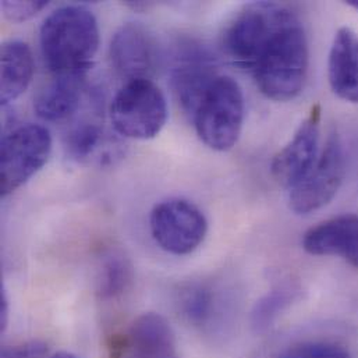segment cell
<instances>
[{
  "instance_id": "obj_1",
  "label": "cell",
  "mask_w": 358,
  "mask_h": 358,
  "mask_svg": "<svg viewBox=\"0 0 358 358\" xmlns=\"http://www.w3.org/2000/svg\"><path fill=\"white\" fill-rule=\"evenodd\" d=\"M39 45L46 67L55 76L84 74L99 48L95 15L83 6H64L42 22Z\"/></svg>"
},
{
  "instance_id": "obj_2",
  "label": "cell",
  "mask_w": 358,
  "mask_h": 358,
  "mask_svg": "<svg viewBox=\"0 0 358 358\" xmlns=\"http://www.w3.org/2000/svg\"><path fill=\"white\" fill-rule=\"evenodd\" d=\"M308 62L307 35L293 13L272 35L251 73L257 87L268 99L289 102L304 88Z\"/></svg>"
},
{
  "instance_id": "obj_3",
  "label": "cell",
  "mask_w": 358,
  "mask_h": 358,
  "mask_svg": "<svg viewBox=\"0 0 358 358\" xmlns=\"http://www.w3.org/2000/svg\"><path fill=\"white\" fill-rule=\"evenodd\" d=\"M244 112V94L238 83L219 76L192 117L199 140L217 152L231 150L240 138Z\"/></svg>"
},
{
  "instance_id": "obj_4",
  "label": "cell",
  "mask_w": 358,
  "mask_h": 358,
  "mask_svg": "<svg viewBox=\"0 0 358 358\" xmlns=\"http://www.w3.org/2000/svg\"><path fill=\"white\" fill-rule=\"evenodd\" d=\"M110 120L124 138L152 140L168 122L166 96L152 80L126 81L112 101Z\"/></svg>"
},
{
  "instance_id": "obj_5",
  "label": "cell",
  "mask_w": 358,
  "mask_h": 358,
  "mask_svg": "<svg viewBox=\"0 0 358 358\" xmlns=\"http://www.w3.org/2000/svg\"><path fill=\"white\" fill-rule=\"evenodd\" d=\"M293 14L276 3H252L240 10L222 35L224 55L238 67L252 71L278 28Z\"/></svg>"
},
{
  "instance_id": "obj_6",
  "label": "cell",
  "mask_w": 358,
  "mask_h": 358,
  "mask_svg": "<svg viewBox=\"0 0 358 358\" xmlns=\"http://www.w3.org/2000/svg\"><path fill=\"white\" fill-rule=\"evenodd\" d=\"M50 152L52 136L41 124L27 123L6 134L0 150V195L7 196L35 176Z\"/></svg>"
},
{
  "instance_id": "obj_7",
  "label": "cell",
  "mask_w": 358,
  "mask_h": 358,
  "mask_svg": "<svg viewBox=\"0 0 358 358\" xmlns=\"http://www.w3.org/2000/svg\"><path fill=\"white\" fill-rule=\"evenodd\" d=\"M150 227L162 250L173 255H188L205 240L208 220L194 202L171 198L155 205L150 216Z\"/></svg>"
},
{
  "instance_id": "obj_8",
  "label": "cell",
  "mask_w": 358,
  "mask_h": 358,
  "mask_svg": "<svg viewBox=\"0 0 358 358\" xmlns=\"http://www.w3.org/2000/svg\"><path fill=\"white\" fill-rule=\"evenodd\" d=\"M346 175V157L342 140L334 131L306 179L290 189V209L308 215L328 205L338 194Z\"/></svg>"
},
{
  "instance_id": "obj_9",
  "label": "cell",
  "mask_w": 358,
  "mask_h": 358,
  "mask_svg": "<svg viewBox=\"0 0 358 358\" xmlns=\"http://www.w3.org/2000/svg\"><path fill=\"white\" fill-rule=\"evenodd\" d=\"M217 78V62L212 52L196 41H180L173 56L171 83L185 115L194 117L205 94Z\"/></svg>"
},
{
  "instance_id": "obj_10",
  "label": "cell",
  "mask_w": 358,
  "mask_h": 358,
  "mask_svg": "<svg viewBox=\"0 0 358 358\" xmlns=\"http://www.w3.org/2000/svg\"><path fill=\"white\" fill-rule=\"evenodd\" d=\"M109 59L115 71L127 81L151 80L161 62L159 45L143 24L127 22L113 35Z\"/></svg>"
},
{
  "instance_id": "obj_11",
  "label": "cell",
  "mask_w": 358,
  "mask_h": 358,
  "mask_svg": "<svg viewBox=\"0 0 358 358\" xmlns=\"http://www.w3.org/2000/svg\"><path fill=\"white\" fill-rule=\"evenodd\" d=\"M320 126L321 106L315 105L292 141L273 157L271 172L280 185L292 189L306 179L314 168L318 159Z\"/></svg>"
},
{
  "instance_id": "obj_12",
  "label": "cell",
  "mask_w": 358,
  "mask_h": 358,
  "mask_svg": "<svg viewBox=\"0 0 358 358\" xmlns=\"http://www.w3.org/2000/svg\"><path fill=\"white\" fill-rule=\"evenodd\" d=\"M303 248L311 255L341 257L358 269V215L345 213L306 231Z\"/></svg>"
},
{
  "instance_id": "obj_13",
  "label": "cell",
  "mask_w": 358,
  "mask_h": 358,
  "mask_svg": "<svg viewBox=\"0 0 358 358\" xmlns=\"http://www.w3.org/2000/svg\"><path fill=\"white\" fill-rule=\"evenodd\" d=\"M328 78L341 99L358 103V34L349 28L338 29L329 52Z\"/></svg>"
},
{
  "instance_id": "obj_14",
  "label": "cell",
  "mask_w": 358,
  "mask_h": 358,
  "mask_svg": "<svg viewBox=\"0 0 358 358\" xmlns=\"http://www.w3.org/2000/svg\"><path fill=\"white\" fill-rule=\"evenodd\" d=\"M85 74L56 76L53 81L38 92L34 103L36 115L45 122L70 119L80 109Z\"/></svg>"
},
{
  "instance_id": "obj_15",
  "label": "cell",
  "mask_w": 358,
  "mask_h": 358,
  "mask_svg": "<svg viewBox=\"0 0 358 358\" xmlns=\"http://www.w3.org/2000/svg\"><path fill=\"white\" fill-rule=\"evenodd\" d=\"M129 343L134 358H180L171 324L155 313L143 314L134 321Z\"/></svg>"
},
{
  "instance_id": "obj_16",
  "label": "cell",
  "mask_w": 358,
  "mask_h": 358,
  "mask_svg": "<svg viewBox=\"0 0 358 358\" xmlns=\"http://www.w3.org/2000/svg\"><path fill=\"white\" fill-rule=\"evenodd\" d=\"M0 101L6 106L18 99L34 76V57L29 46L18 39L7 41L0 50Z\"/></svg>"
},
{
  "instance_id": "obj_17",
  "label": "cell",
  "mask_w": 358,
  "mask_h": 358,
  "mask_svg": "<svg viewBox=\"0 0 358 358\" xmlns=\"http://www.w3.org/2000/svg\"><path fill=\"white\" fill-rule=\"evenodd\" d=\"M112 147L103 127L91 120H84L71 127L66 137V148L69 155L81 164H90L91 161H102L110 158L108 155Z\"/></svg>"
},
{
  "instance_id": "obj_18",
  "label": "cell",
  "mask_w": 358,
  "mask_h": 358,
  "mask_svg": "<svg viewBox=\"0 0 358 358\" xmlns=\"http://www.w3.org/2000/svg\"><path fill=\"white\" fill-rule=\"evenodd\" d=\"M133 282V266L122 252L110 251L102 257L96 293L102 300H110L122 296Z\"/></svg>"
},
{
  "instance_id": "obj_19",
  "label": "cell",
  "mask_w": 358,
  "mask_h": 358,
  "mask_svg": "<svg viewBox=\"0 0 358 358\" xmlns=\"http://www.w3.org/2000/svg\"><path fill=\"white\" fill-rule=\"evenodd\" d=\"M213 297L205 286L194 285L182 290L180 297V307L184 315L194 324H203L212 311Z\"/></svg>"
},
{
  "instance_id": "obj_20",
  "label": "cell",
  "mask_w": 358,
  "mask_h": 358,
  "mask_svg": "<svg viewBox=\"0 0 358 358\" xmlns=\"http://www.w3.org/2000/svg\"><path fill=\"white\" fill-rule=\"evenodd\" d=\"M48 6L45 0H29V1H1L0 7L3 15L11 22H24L35 17L39 11H42Z\"/></svg>"
},
{
  "instance_id": "obj_21",
  "label": "cell",
  "mask_w": 358,
  "mask_h": 358,
  "mask_svg": "<svg viewBox=\"0 0 358 358\" xmlns=\"http://www.w3.org/2000/svg\"><path fill=\"white\" fill-rule=\"evenodd\" d=\"M297 358H352L349 350L338 343L315 342L297 348L293 353Z\"/></svg>"
},
{
  "instance_id": "obj_22",
  "label": "cell",
  "mask_w": 358,
  "mask_h": 358,
  "mask_svg": "<svg viewBox=\"0 0 358 358\" xmlns=\"http://www.w3.org/2000/svg\"><path fill=\"white\" fill-rule=\"evenodd\" d=\"M46 346L41 342H29L18 346H7L1 350V358H45Z\"/></svg>"
},
{
  "instance_id": "obj_23",
  "label": "cell",
  "mask_w": 358,
  "mask_h": 358,
  "mask_svg": "<svg viewBox=\"0 0 358 358\" xmlns=\"http://www.w3.org/2000/svg\"><path fill=\"white\" fill-rule=\"evenodd\" d=\"M287 294L286 292H280V293H273L271 296H268L265 300H262L258 307H257V313L255 317L258 318V321H266L268 317H272L273 313L282 307L286 301H287Z\"/></svg>"
},
{
  "instance_id": "obj_24",
  "label": "cell",
  "mask_w": 358,
  "mask_h": 358,
  "mask_svg": "<svg viewBox=\"0 0 358 358\" xmlns=\"http://www.w3.org/2000/svg\"><path fill=\"white\" fill-rule=\"evenodd\" d=\"M8 299L6 294V290L1 289V294H0V327L1 331L4 332L8 324Z\"/></svg>"
},
{
  "instance_id": "obj_25",
  "label": "cell",
  "mask_w": 358,
  "mask_h": 358,
  "mask_svg": "<svg viewBox=\"0 0 358 358\" xmlns=\"http://www.w3.org/2000/svg\"><path fill=\"white\" fill-rule=\"evenodd\" d=\"M50 358H77L74 355L69 353V352H59L56 355H53Z\"/></svg>"
},
{
  "instance_id": "obj_26",
  "label": "cell",
  "mask_w": 358,
  "mask_h": 358,
  "mask_svg": "<svg viewBox=\"0 0 358 358\" xmlns=\"http://www.w3.org/2000/svg\"><path fill=\"white\" fill-rule=\"evenodd\" d=\"M350 7H353V8H356L358 11V0H349V1H346Z\"/></svg>"
},
{
  "instance_id": "obj_27",
  "label": "cell",
  "mask_w": 358,
  "mask_h": 358,
  "mask_svg": "<svg viewBox=\"0 0 358 358\" xmlns=\"http://www.w3.org/2000/svg\"><path fill=\"white\" fill-rule=\"evenodd\" d=\"M287 358H297V357H293V356H290V357H287Z\"/></svg>"
}]
</instances>
